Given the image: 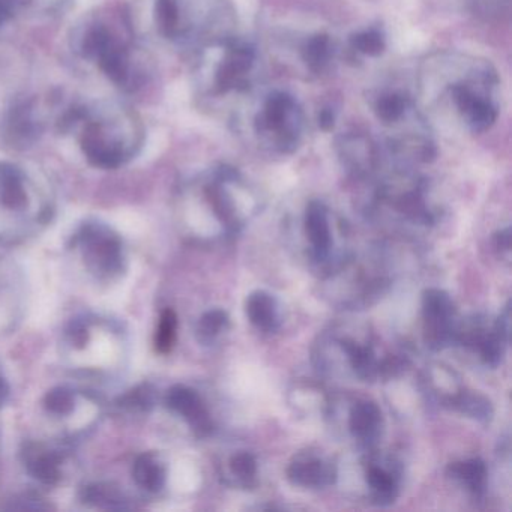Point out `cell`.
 Here are the masks:
<instances>
[{"label":"cell","mask_w":512,"mask_h":512,"mask_svg":"<svg viewBox=\"0 0 512 512\" xmlns=\"http://www.w3.org/2000/svg\"><path fill=\"white\" fill-rule=\"evenodd\" d=\"M82 499L86 503L107 508H122L124 496L119 493L118 488L110 484H92L83 488Z\"/></svg>","instance_id":"cell-26"},{"label":"cell","mask_w":512,"mask_h":512,"mask_svg":"<svg viewBox=\"0 0 512 512\" xmlns=\"http://www.w3.org/2000/svg\"><path fill=\"white\" fill-rule=\"evenodd\" d=\"M44 406L55 415H67L73 410L74 395L67 388H55L47 392L44 398Z\"/></svg>","instance_id":"cell-30"},{"label":"cell","mask_w":512,"mask_h":512,"mask_svg":"<svg viewBox=\"0 0 512 512\" xmlns=\"http://www.w3.org/2000/svg\"><path fill=\"white\" fill-rule=\"evenodd\" d=\"M467 10L485 23H499L508 19L511 0H463Z\"/></svg>","instance_id":"cell-23"},{"label":"cell","mask_w":512,"mask_h":512,"mask_svg":"<svg viewBox=\"0 0 512 512\" xmlns=\"http://www.w3.org/2000/svg\"><path fill=\"white\" fill-rule=\"evenodd\" d=\"M448 475L463 484L473 496H484L487 488V466L481 458H469L449 464Z\"/></svg>","instance_id":"cell-17"},{"label":"cell","mask_w":512,"mask_h":512,"mask_svg":"<svg viewBox=\"0 0 512 512\" xmlns=\"http://www.w3.org/2000/svg\"><path fill=\"white\" fill-rule=\"evenodd\" d=\"M494 242H496V247L499 250L509 251V248H511V229L506 227L505 230L497 232L494 236Z\"/></svg>","instance_id":"cell-33"},{"label":"cell","mask_w":512,"mask_h":512,"mask_svg":"<svg viewBox=\"0 0 512 512\" xmlns=\"http://www.w3.org/2000/svg\"><path fill=\"white\" fill-rule=\"evenodd\" d=\"M422 316H424L425 343L433 350L455 343L457 323L455 305L451 296L440 289H427L422 295Z\"/></svg>","instance_id":"cell-5"},{"label":"cell","mask_w":512,"mask_h":512,"mask_svg":"<svg viewBox=\"0 0 512 512\" xmlns=\"http://www.w3.org/2000/svg\"><path fill=\"white\" fill-rule=\"evenodd\" d=\"M349 49L365 58H379L386 50V35L382 28L371 26L350 35Z\"/></svg>","instance_id":"cell-21"},{"label":"cell","mask_w":512,"mask_h":512,"mask_svg":"<svg viewBox=\"0 0 512 512\" xmlns=\"http://www.w3.org/2000/svg\"><path fill=\"white\" fill-rule=\"evenodd\" d=\"M25 463L29 473L43 484L52 485L61 478L58 455L44 451L40 445L26 446Z\"/></svg>","instance_id":"cell-19"},{"label":"cell","mask_w":512,"mask_h":512,"mask_svg":"<svg viewBox=\"0 0 512 512\" xmlns=\"http://www.w3.org/2000/svg\"><path fill=\"white\" fill-rule=\"evenodd\" d=\"M80 238H82L83 247L86 248V256L89 257V262L94 266L95 271L113 274L121 269V241L107 227L101 224H88L83 227Z\"/></svg>","instance_id":"cell-7"},{"label":"cell","mask_w":512,"mask_h":512,"mask_svg":"<svg viewBox=\"0 0 512 512\" xmlns=\"http://www.w3.org/2000/svg\"><path fill=\"white\" fill-rule=\"evenodd\" d=\"M227 326H229V316L226 311H208L200 317L199 323H197V340L202 344H211Z\"/></svg>","instance_id":"cell-25"},{"label":"cell","mask_w":512,"mask_h":512,"mask_svg":"<svg viewBox=\"0 0 512 512\" xmlns=\"http://www.w3.org/2000/svg\"><path fill=\"white\" fill-rule=\"evenodd\" d=\"M83 124L80 146L86 160L98 169L113 170L124 166L139 151L143 127L137 116L124 107H82L79 121Z\"/></svg>","instance_id":"cell-2"},{"label":"cell","mask_w":512,"mask_h":512,"mask_svg":"<svg viewBox=\"0 0 512 512\" xmlns=\"http://www.w3.org/2000/svg\"><path fill=\"white\" fill-rule=\"evenodd\" d=\"M451 404L458 412L478 421H490L493 416L490 401L484 395L475 394V392H460L452 398Z\"/></svg>","instance_id":"cell-24"},{"label":"cell","mask_w":512,"mask_h":512,"mask_svg":"<svg viewBox=\"0 0 512 512\" xmlns=\"http://www.w3.org/2000/svg\"><path fill=\"white\" fill-rule=\"evenodd\" d=\"M382 430L383 416L380 407L374 401H356L349 413V431L353 439L364 448H371L382 436Z\"/></svg>","instance_id":"cell-12"},{"label":"cell","mask_w":512,"mask_h":512,"mask_svg":"<svg viewBox=\"0 0 512 512\" xmlns=\"http://www.w3.org/2000/svg\"><path fill=\"white\" fill-rule=\"evenodd\" d=\"M166 404L170 410L181 415L199 437L212 431L211 416L196 391L187 386L176 385L167 392Z\"/></svg>","instance_id":"cell-11"},{"label":"cell","mask_w":512,"mask_h":512,"mask_svg":"<svg viewBox=\"0 0 512 512\" xmlns=\"http://www.w3.org/2000/svg\"><path fill=\"white\" fill-rule=\"evenodd\" d=\"M155 22L158 31L169 40L181 38V14L178 0H157L155 5Z\"/></svg>","instance_id":"cell-22"},{"label":"cell","mask_w":512,"mask_h":512,"mask_svg":"<svg viewBox=\"0 0 512 512\" xmlns=\"http://www.w3.org/2000/svg\"><path fill=\"white\" fill-rule=\"evenodd\" d=\"M304 224L314 259L317 262H325L331 254L332 247L328 206L320 200L308 203L307 209H305Z\"/></svg>","instance_id":"cell-13"},{"label":"cell","mask_w":512,"mask_h":512,"mask_svg":"<svg viewBox=\"0 0 512 512\" xmlns=\"http://www.w3.org/2000/svg\"><path fill=\"white\" fill-rule=\"evenodd\" d=\"M428 82L442 86L461 124L472 134L490 130L499 118V77L487 61L443 55L428 62Z\"/></svg>","instance_id":"cell-1"},{"label":"cell","mask_w":512,"mask_h":512,"mask_svg":"<svg viewBox=\"0 0 512 512\" xmlns=\"http://www.w3.org/2000/svg\"><path fill=\"white\" fill-rule=\"evenodd\" d=\"M133 476L137 485L148 491L161 490L166 482V470L152 454H142L137 457Z\"/></svg>","instance_id":"cell-20"},{"label":"cell","mask_w":512,"mask_h":512,"mask_svg":"<svg viewBox=\"0 0 512 512\" xmlns=\"http://www.w3.org/2000/svg\"><path fill=\"white\" fill-rule=\"evenodd\" d=\"M259 56L251 44L227 35L209 41L202 64L203 80L212 95L248 91L257 76Z\"/></svg>","instance_id":"cell-4"},{"label":"cell","mask_w":512,"mask_h":512,"mask_svg":"<svg viewBox=\"0 0 512 512\" xmlns=\"http://www.w3.org/2000/svg\"><path fill=\"white\" fill-rule=\"evenodd\" d=\"M365 481L370 488L371 499L380 506H388L395 502L398 496V479L391 469L370 464L365 473Z\"/></svg>","instance_id":"cell-18"},{"label":"cell","mask_w":512,"mask_h":512,"mask_svg":"<svg viewBox=\"0 0 512 512\" xmlns=\"http://www.w3.org/2000/svg\"><path fill=\"white\" fill-rule=\"evenodd\" d=\"M335 121H337V115H335L334 109H331V107H325V109L320 110L319 127L322 128L323 131L332 130V128H334Z\"/></svg>","instance_id":"cell-32"},{"label":"cell","mask_w":512,"mask_h":512,"mask_svg":"<svg viewBox=\"0 0 512 512\" xmlns=\"http://www.w3.org/2000/svg\"><path fill=\"white\" fill-rule=\"evenodd\" d=\"M287 479L298 487L325 488L334 484L337 469L316 452H301L287 467Z\"/></svg>","instance_id":"cell-10"},{"label":"cell","mask_w":512,"mask_h":512,"mask_svg":"<svg viewBox=\"0 0 512 512\" xmlns=\"http://www.w3.org/2000/svg\"><path fill=\"white\" fill-rule=\"evenodd\" d=\"M0 202L11 211H22L28 205L25 176L13 164H0Z\"/></svg>","instance_id":"cell-16"},{"label":"cell","mask_w":512,"mask_h":512,"mask_svg":"<svg viewBox=\"0 0 512 512\" xmlns=\"http://www.w3.org/2000/svg\"><path fill=\"white\" fill-rule=\"evenodd\" d=\"M154 403L155 391L148 383H143L139 388L133 389L130 394L121 398V406L131 410H142V412L151 409Z\"/></svg>","instance_id":"cell-29"},{"label":"cell","mask_w":512,"mask_h":512,"mask_svg":"<svg viewBox=\"0 0 512 512\" xmlns=\"http://www.w3.org/2000/svg\"><path fill=\"white\" fill-rule=\"evenodd\" d=\"M230 472L244 487H250L257 476V460L251 452H236L229 460Z\"/></svg>","instance_id":"cell-27"},{"label":"cell","mask_w":512,"mask_h":512,"mask_svg":"<svg viewBox=\"0 0 512 512\" xmlns=\"http://www.w3.org/2000/svg\"><path fill=\"white\" fill-rule=\"evenodd\" d=\"M176 331H178V316L175 311L166 310L161 314L160 325H158L157 335H155V347L158 352L169 353L175 346Z\"/></svg>","instance_id":"cell-28"},{"label":"cell","mask_w":512,"mask_h":512,"mask_svg":"<svg viewBox=\"0 0 512 512\" xmlns=\"http://www.w3.org/2000/svg\"><path fill=\"white\" fill-rule=\"evenodd\" d=\"M335 58H337V46L328 34L311 35L302 43V62L314 76H323L328 73Z\"/></svg>","instance_id":"cell-14"},{"label":"cell","mask_w":512,"mask_h":512,"mask_svg":"<svg viewBox=\"0 0 512 512\" xmlns=\"http://www.w3.org/2000/svg\"><path fill=\"white\" fill-rule=\"evenodd\" d=\"M7 20H10V17H8V14L5 13L4 8H2V5H0V26L4 25Z\"/></svg>","instance_id":"cell-35"},{"label":"cell","mask_w":512,"mask_h":512,"mask_svg":"<svg viewBox=\"0 0 512 512\" xmlns=\"http://www.w3.org/2000/svg\"><path fill=\"white\" fill-rule=\"evenodd\" d=\"M8 397V385L5 380L0 377V406L5 403Z\"/></svg>","instance_id":"cell-34"},{"label":"cell","mask_w":512,"mask_h":512,"mask_svg":"<svg viewBox=\"0 0 512 512\" xmlns=\"http://www.w3.org/2000/svg\"><path fill=\"white\" fill-rule=\"evenodd\" d=\"M335 148L344 169L356 178H370L382 164V149L373 137L361 131L341 134Z\"/></svg>","instance_id":"cell-6"},{"label":"cell","mask_w":512,"mask_h":512,"mask_svg":"<svg viewBox=\"0 0 512 512\" xmlns=\"http://www.w3.org/2000/svg\"><path fill=\"white\" fill-rule=\"evenodd\" d=\"M370 106L377 121L391 130H397L421 116L415 101L403 89L385 88L374 92Z\"/></svg>","instance_id":"cell-8"},{"label":"cell","mask_w":512,"mask_h":512,"mask_svg":"<svg viewBox=\"0 0 512 512\" xmlns=\"http://www.w3.org/2000/svg\"><path fill=\"white\" fill-rule=\"evenodd\" d=\"M245 313L259 331L274 332L280 325L277 299L265 290L250 293L245 301Z\"/></svg>","instance_id":"cell-15"},{"label":"cell","mask_w":512,"mask_h":512,"mask_svg":"<svg viewBox=\"0 0 512 512\" xmlns=\"http://www.w3.org/2000/svg\"><path fill=\"white\" fill-rule=\"evenodd\" d=\"M43 133V122L37 115V103L35 100H20L8 110L2 124V134L10 145H32Z\"/></svg>","instance_id":"cell-9"},{"label":"cell","mask_w":512,"mask_h":512,"mask_svg":"<svg viewBox=\"0 0 512 512\" xmlns=\"http://www.w3.org/2000/svg\"><path fill=\"white\" fill-rule=\"evenodd\" d=\"M251 127L259 148L278 157H287L302 145L307 118L298 98L277 89L260 98Z\"/></svg>","instance_id":"cell-3"},{"label":"cell","mask_w":512,"mask_h":512,"mask_svg":"<svg viewBox=\"0 0 512 512\" xmlns=\"http://www.w3.org/2000/svg\"><path fill=\"white\" fill-rule=\"evenodd\" d=\"M71 340L76 344L77 347H83L88 341V328H86L85 323H74L73 328H71Z\"/></svg>","instance_id":"cell-31"}]
</instances>
